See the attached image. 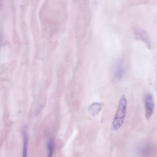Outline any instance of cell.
Here are the masks:
<instances>
[{
    "label": "cell",
    "instance_id": "3",
    "mask_svg": "<svg viewBox=\"0 0 157 157\" xmlns=\"http://www.w3.org/2000/svg\"><path fill=\"white\" fill-rule=\"evenodd\" d=\"M135 34L137 39L141 40L144 42L148 46H150V41L148 35L144 30L139 28L135 29Z\"/></svg>",
    "mask_w": 157,
    "mask_h": 157
},
{
    "label": "cell",
    "instance_id": "2",
    "mask_svg": "<svg viewBox=\"0 0 157 157\" xmlns=\"http://www.w3.org/2000/svg\"><path fill=\"white\" fill-rule=\"evenodd\" d=\"M145 109V117L147 120H149L154 112L155 103L153 95L151 93H147L144 99Z\"/></svg>",
    "mask_w": 157,
    "mask_h": 157
},
{
    "label": "cell",
    "instance_id": "7",
    "mask_svg": "<svg viewBox=\"0 0 157 157\" xmlns=\"http://www.w3.org/2000/svg\"><path fill=\"white\" fill-rule=\"evenodd\" d=\"M124 74V70L121 65L117 66L116 70V76L118 79H120L123 77Z\"/></svg>",
    "mask_w": 157,
    "mask_h": 157
},
{
    "label": "cell",
    "instance_id": "4",
    "mask_svg": "<svg viewBox=\"0 0 157 157\" xmlns=\"http://www.w3.org/2000/svg\"><path fill=\"white\" fill-rule=\"evenodd\" d=\"M101 109V105L98 103H94L89 106L88 111L90 114L94 116L97 114Z\"/></svg>",
    "mask_w": 157,
    "mask_h": 157
},
{
    "label": "cell",
    "instance_id": "1",
    "mask_svg": "<svg viewBox=\"0 0 157 157\" xmlns=\"http://www.w3.org/2000/svg\"><path fill=\"white\" fill-rule=\"evenodd\" d=\"M127 102L124 95L121 97L113 121L114 129L117 130L122 125L125 118L127 108Z\"/></svg>",
    "mask_w": 157,
    "mask_h": 157
},
{
    "label": "cell",
    "instance_id": "6",
    "mask_svg": "<svg viewBox=\"0 0 157 157\" xmlns=\"http://www.w3.org/2000/svg\"><path fill=\"white\" fill-rule=\"evenodd\" d=\"M47 147L48 149V155L47 157H52L53 152V142L52 139H50L48 141Z\"/></svg>",
    "mask_w": 157,
    "mask_h": 157
},
{
    "label": "cell",
    "instance_id": "5",
    "mask_svg": "<svg viewBox=\"0 0 157 157\" xmlns=\"http://www.w3.org/2000/svg\"><path fill=\"white\" fill-rule=\"evenodd\" d=\"M23 142L22 157H27L28 139L26 134L25 132L23 134Z\"/></svg>",
    "mask_w": 157,
    "mask_h": 157
}]
</instances>
